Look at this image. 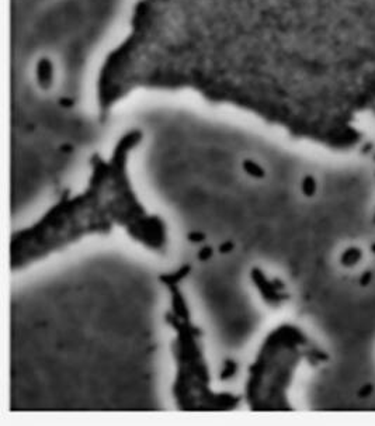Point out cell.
<instances>
[{"label":"cell","mask_w":375,"mask_h":426,"mask_svg":"<svg viewBox=\"0 0 375 426\" xmlns=\"http://www.w3.org/2000/svg\"><path fill=\"white\" fill-rule=\"evenodd\" d=\"M37 80L40 83L41 88L48 89L52 85V79H54V65L48 58H42L40 62L37 63Z\"/></svg>","instance_id":"cell-1"},{"label":"cell","mask_w":375,"mask_h":426,"mask_svg":"<svg viewBox=\"0 0 375 426\" xmlns=\"http://www.w3.org/2000/svg\"><path fill=\"white\" fill-rule=\"evenodd\" d=\"M361 256H363V253H361V250H360V249L358 248H350V249H347L345 253L342 255L340 262H342V265H343V266L350 268V266H354L355 263H358V260L361 259Z\"/></svg>","instance_id":"cell-2"},{"label":"cell","mask_w":375,"mask_h":426,"mask_svg":"<svg viewBox=\"0 0 375 426\" xmlns=\"http://www.w3.org/2000/svg\"><path fill=\"white\" fill-rule=\"evenodd\" d=\"M302 191L305 196H314V193L316 191V182L315 179L311 176H306L302 182Z\"/></svg>","instance_id":"cell-3"},{"label":"cell","mask_w":375,"mask_h":426,"mask_svg":"<svg viewBox=\"0 0 375 426\" xmlns=\"http://www.w3.org/2000/svg\"><path fill=\"white\" fill-rule=\"evenodd\" d=\"M243 166H245V169H246L247 173H250V175L255 176V178H263V176H264L263 169L260 168L259 165H256L255 162H245Z\"/></svg>","instance_id":"cell-4"},{"label":"cell","mask_w":375,"mask_h":426,"mask_svg":"<svg viewBox=\"0 0 375 426\" xmlns=\"http://www.w3.org/2000/svg\"><path fill=\"white\" fill-rule=\"evenodd\" d=\"M373 391H374V386H373V384H365V386H363V388H360V391H358V396L365 398V396H371Z\"/></svg>","instance_id":"cell-5"},{"label":"cell","mask_w":375,"mask_h":426,"mask_svg":"<svg viewBox=\"0 0 375 426\" xmlns=\"http://www.w3.org/2000/svg\"><path fill=\"white\" fill-rule=\"evenodd\" d=\"M371 278H373V273H371L370 270H367V272L363 273V276L360 277V284H361V286H367V284H370Z\"/></svg>","instance_id":"cell-6"},{"label":"cell","mask_w":375,"mask_h":426,"mask_svg":"<svg viewBox=\"0 0 375 426\" xmlns=\"http://www.w3.org/2000/svg\"><path fill=\"white\" fill-rule=\"evenodd\" d=\"M188 239H190V241H202V239H204V234H201V232H191V234H188Z\"/></svg>","instance_id":"cell-7"},{"label":"cell","mask_w":375,"mask_h":426,"mask_svg":"<svg viewBox=\"0 0 375 426\" xmlns=\"http://www.w3.org/2000/svg\"><path fill=\"white\" fill-rule=\"evenodd\" d=\"M198 256H200V259H201V260H205V259H208L209 256H211V249L204 248L202 250H201V252H200V255H198Z\"/></svg>","instance_id":"cell-8"},{"label":"cell","mask_w":375,"mask_h":426,"mask_svg":"<svg viewBox=\"0 0 375 426\" xmlns=\"http://www.w3.org/2000/svg\"><path fill=\"white\" fill-rule=\"evenodd\" d=\"M232 249V243L231 242H227L224 245H221V252H229Z\"/></svg>","instance_id":"cell-9"},{"label":"cell","mask_w":375,"mask_h":426,"mask_svg":"<svg viewBox=\"0 0 375 426\" xmlns=\"http://www.w3.org/2000/svg\"><path fill=\"white\" fill-rule=\"evenodd\" d=\"M371 252H373V253H375V243H373V245H371Z\"/></svg>","instance_id":"cell-10"},{"label":"cell","mask_w":375,"mask_h":426,"mask_svg":"<svg viewBox=\"0 0 375 426\" xmlns=\"http://www.w3.org/2000/svg\"><path fill=\"white\" fill-rule=\"evenodd\" d=\"M374 222H375V215H374Z\"/></svg>","instance_id":"cell-11"}]
</instances>
